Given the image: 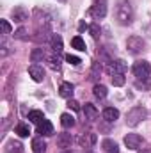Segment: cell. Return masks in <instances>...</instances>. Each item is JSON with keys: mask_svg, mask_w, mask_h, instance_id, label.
Wrapping results in <instances>:
<instances>
[{"mask_svg": "<svg viewBox=\"0 0 151 153\" xmlns=\"http://www.w3.org/2000/svg\"><path fill=\"white\" fill-rule=\"evenodd\" d=\"M115 20L119 25H130L133 22V7L130 0H119L115 7Z\"/></svg>", "mask_w": 151, "mask_h": 153, "instance_id": "cell-1", "label": "cell"}, {"mask_svg": "<svg viewBox=\"0 0 151 153\" xmlns=\"http://www.w3.org/2000/svg\"><path fill=\"white\" fill-rule=\"evenodd\" d=\"M146 116H148V112H146L144 107H133V109L126 114V125H128V126H137Z\"/></svg>", "mask_w": 151, "mask_h": 153, "instance_id": "cell-2", "label": "cell"}, {"mask_svg": "<svg viewBox=\"0 0 151 153\" xmlns=\"http://www.w3.org/2000/svg\"><path fill=\"white\" fill-rule=\"evenodd\" d=\"M150 73H151V66L148 61H137L133 64V75L137 76V80L150 78Z\"/></svg>", "mask_w": 151, "mask_h": 153, "instance_id": "cell-3", "label": "cell"}, {"mask_svg": "<svg viewBox=\"0 0 151 153\" xmlns=\"http://www.w3.org/2000/svg\"><path fill=\"white\" fill-rule=\"evenodd\" d=\"M126 50L132 53V55H139L142 50H144V41L137 36H132V38L126 39Z\"/></svg>", "mask_w": 151, "mask_h": 153, "instance_id": "cell-4", "label": "cell"}, {"mask_svg": "<svg viewBox=\"0 0 151 153\" xmlns=\"http://www.w3.org/2000/svg\"><path fill=\"white\" fill-rule=\"evenodd\" d=\"M105 14H107V0H96L91 7V16L96 20H101L105 18Z\"/></svg>", "mask_w": 151, "mask_h": 153, "instance_id": "cell-5", "label": "cell"}, {"mask_svg": "<svg viewBox=\"0 0 151 153\" xmlns=\"http://www.w3.org/2000/svg\"><path fill=\"white\" fill-rule=\"evenodd\" d=\"M142 137L139 135V134H128L126 137H124V144H126V148L128 150H139L141 146H142Z\"/></svg>", "mask_w": 151, "mask_h": 153, "instance_id": "cell-6", "label": "cell"}, {"mask_svg": "<svg viewBox=\"0 0 151 153\" xmlns=\"http://www.w3.org/2000/svg\"><path fill=\"white\" fill-rule=\"evenodd\" d=\"M78 143H80V146L84 148V150H91L93 146H94V143H96V134H93V132H87V134H82V137L78 139Z\"/></svg>", "mask_w": 151, "mask_h": 153, "instance_id": "cell-7", "label": "cell"}, {"mask_svg": "<svg viewBox=\"0 0 151 153\" xmlns=\"http://www.w3.org/2000/svg\"><path fill=\"white\" fill-rule=\"evenodd\" d=\"M73 135L71 134H68V132H62V134H59L57 135V146L59 148H62V150H68V148H71V144H73Z\"/></svg>", "mask_w": 151, "mask_h": 153, "instance_id": "cell-8", "label": "cell"}, {"mask_svg": "<svg viewBox=\"0 0 151 153\" xmlns=\"http://www.w3.org/2000/svg\"><path fill=\"white\" fill-rule=\"evenodd\" d=\"M126 71V62L123 59H117V61H112L109 64V73L110 75H117V73H124Z\"/></svg>", "mask_w": 151, "mask_h": 153, "instance_id": "cell-9", "label": "cell"}, {"mask_svg": "<svg viewBox=\"0 0 151 153\" xmlns=\"http://www.w3.org/2000/svg\"><path fill=\"white\" fill-rule=\"evenodd\" d=\"M29 75L32 76L34 82H43V78H44V70H43V66H39V64H30Z\"/></svg>", "mask_w": 151, "mask_h": 153, "instance_id": "cell-10", "label": "cell"}, {"mask_svg": "<svg viewBox=\"0 0 151 153\" xmlns=\"http://www.w3.org/2000/svg\"><path fill=\"white\" fill-rule=\"evenodd\" d=\"M11 16H13V20H14V22L21 23V22H25V20L29 18V13H27V9H25V7L18 5V7H14V9H13Z\"/></svg>", "mask_w": 151, "mask_h": 153, "instance_id": "cell-11", "label": "cell"}, {"mask_svg": "<svg viewBox=\"0 0 151 153\" xmlns=\"http://www.w3.org/2000/svg\"><path fill=\"white\" fill-rule=\"evenodd\" d=\"M38 134H41V135H53V125L48 119L41 121L38 125Z\"/></svg>", "mask_w": 151, "mask_h": 153, "instance_id": "cell-12", "label": "cell"}, {"mask_svg": "<svg viewBox=\"0 0 151 153\" xmlns=\"http://www.w3.org/2000/svg\"><path fill=\"white\" fill-rule=\"evenodd\" d=\"M59 94H61L62 98L71 100V96H73V84H70V82H62L61 87H59Z\"/></svg>", "mask_w": 151, "mask_h": 153, "instance_id": "cell-13", "label": "cell"}, {"mask_svg": "<svg viewBox=\"0 0 151 153\" xmlns=\"http://www.w3.org/2000/svg\"><path fill=\"white\" fill-rule=\"evenodd\" d=\"M84 114H85V119L94 121V119L98 117V109H96L93 103H85V105H84Z\"/></svg>", "mask_w": 151, "mask_h": 153, "instance_id": "cell-14", "label": "cell"}, {"mask_svg": "<svg viewBox=\"0 0 151 153\" xmlns=\"http://www.w3.org/2000/svg\"><path fill=\"white\" fill-rule=\"evenodd\" d=\"M32 150H34V153H44L46 152V143H44L43 135L32 139Z\"/></svg>", "mask_w": 151, "mask_h": 153, "instance_id": "cell-15", "label": "cell"}, {"mask_svg": "<svg viewBox=\"0 0 151 153\" xmlns=\"http://www.w3.org/2000/svg\"><path fill=\"white\" fill-rule=\"evenodd\" d=\"M117 117H119V111L114 109V107H107V109L103 111V119L109 121V123H114Z\"/></svg>", "mask_w": 151, "mask_h": 153, "instance_id": "cell-16", "label": "cell"}, {"mask_svg": "<svg viewBox=\"0 0 151 153\" xmlns=\"http://www.w3.org/2000/svg\"><path fill=\"white\" fill-rule=\"evenodd\" d=\"M46 62H48V66H50L53 71H59V70H61V59H59V53H52V55H48V57H46Z\"/></svg>", "mask_w": 151, "mask_h": 153, "instance_id": "cell-17", "label": "cell"}, {"mask_svg": "<svg viewBox=\"0 0 151 153\" xmlns=\"http://www.w3.org/2000/svg\"><path fill=\"white\" fill-rule=\"evenodd\" d=\"M50 45H52V50H53V53H62V38L61 36H52V39H50Z\"/></svg>", "mask_w": 151, "mask_h": 153, "instance_id": "cell-18", "label": "cell"}, {"mask_svg": "<svg viewBox=\"0 0 151 153\" xmlns=\"http://www.w3.org/2000/svg\"><path fill=\"white\" fill-rule=\"evenodd\" d=\"M101 148L107 153H119V146H117V143L112 141V139H105V141L101 143Z\"/></svg>", "mask_w": 151, "mask_h": 153, "instance_id": "cell-19", "label": "cell"}, {"mask_svg": "<svg viewBox=\"0 0 151 153\" xmlns=\"http://www.w3.org/2000/svg\"><path fill=\"white\" fill-rule=\"evenodd\" d=\"M93 94H94V98H98V100H103V98H107L109 91H107V87H105V85H101V84H96V85H94V89H93Z\"/></svg>", "mask_w": 151, "mask_h": 153, "instance_id": "cell-20", "label": "cell"}, {"mask_svg": "<svg viewBox=\"0 0 151 153\" xmlns=\"http://www.w3.org/2000/svg\"><path fill=\"white\" fill-rule=\"evenodd\" d=\"M5 153H23V146L18 141H9L5 146Z\"/></svg>", "mask_w": 151, "mask_h": 153, "instance_id": "cell-21", "label": "cell"}, {"mask_svg": "<svg viewBox=\"0 0 151 153\" xmlns=\"http://www.w3.org/2000/svg\"><path fill=\"white\" fill-rule=\"evenodd\" d=\"M44 57H46V55H44L43 48H34V50H32V53H30V61H32L34 64H36V62H41Z\"/></svg>", "mask_w": 151, "mask_h": 153, "instance_id": "cell-22", "label": "cell"}, {"mask_svg": "<svg viewBox=\"0 0 151 153\" xmlns=\"http://www.w3.org/2000/svg\"><path fill=\"white\" fill-rule=\"evenodd\" d=\"M29 119H30L32 123L39 125V123H41V121H44L46 117H44V114H43L41 111H30V112H29Z\"/></svg>", "mask_w": 151, "mask_h": 153, "instance_id": "cell-23", "label": "cell"}, {"mask_svg": "<svg viewBox=\"0 0 151 153\" xmlns=\"http://www.w3.org/2000/svg\"><path fill=\"white\" fill-rule=\"evenodd\" d=\"M71 46L78 50V52H85V41L80 38V36H75V38L71 39Z\"/></svg>", "mask_w": 151, "mask_h": 153, "instance_id": "cell-24", "label": "cell"}, {"mask_svg": "<svg viewBox=\"0 0 151 153\" xmlns=\"http://www.w3.org/2000/svg\"><path fill=\"white\" fill-rule=\"evenodd\" d=\"M101 75V62H93V68H91V80H98Z\"/></svg>", "mask_w": 151, "mask_h": 153, "instance_id": "cell-25", "label": "cell"}, {"mask_svg": "<svg viewBox=\"0 0 151 153\" xmlns=\"http://www.w3.org/2000/svg\"><path fill=\"white\" fill-rule=\"evenodd\" d=\"M61 125H62L64 128H71V126L75 125V117L71 114H62L61 116Z\"/></svg>", "mask_w": 151, "mask_h": 153, "instance_id": "cell-26", "label": "cell"}, {"mask_svg": "<svg viewBox=\"0 0 151 153\" xmlns=\"http://www.w3.org/2000/svg\"><path fill=\"white\" fill-rule=\"evenodd\" d=\"M20 137H29V134H30V130H29V126L25 125V123H20V125H16V130H14Z\"/></svg>", "mask_w": 151, "mask_h": 153, "instance_id": "cell-27", "label": "cell"}, {"mask_svg": "<svg viewBox=\"0 0 151 153\" xmlns=\"http://www.w3.org/2000/svg\"><path fill=\"white\" fill-rule=\"evenodd\" d=\"M14 38L20 39V41H27V39H29V34H27V30H25L23 27H20V29L14 32Z\"/></svg>", "mask_w": 151, "mask_h": 153, "instance_id": "cell-28", "label": "cell"}, {"mask_svg": "<svg viewBox=\"0 0 151 153\" xmlns=\"http://www.w3.org/2000/svg\"><path fill=\"white\" fill-rule=\"evenodd\" d=\"M112 84L115 87L123 85L124 84V73H117V75H112Z\"/></svg>", "mask_w": 151, "mask_h": 153, "instance_id": "cell-29", "label": "cell"}, {"mask_svg": "<svg viewBox=\"0 0 151 153\" xmlns=\"http://www.w3.org/2000/svg\"><path fill=\"white\" fill-rule=\"evenodd\" d=\"M0 25H2V34H4V36L11 34V25H9V22H7V20H2V22H0Z\"/></svg>", "mask_w": 151, "mask_h": 153, "instance_id": "cell-30", "label": "cell"}, {"mask_svg": "<svg viewBox=\"0 0 151 153\" xmlns=\"http://www.w3.org/2000/svg\"><path fill=\"white\" fill-rule=\"evenodd\" d=\"M89 30H91V36H93L94 39H98V38H100V32H101V30H100V27H98L96 23H93V25L89 27Z\"/></svg>", "mask_w": 151, "mask_h": 153, "instance_id": "cell-31", "label": "cell"}, {"mask_svg": "<svg viewBox=\"0 0 151 153\" xmlns=\"http://www.w3.org/2000/svg\"><path fill=\"white\" fill-rule=\"evenodd\" d=\"M66 61H68L70 64H73V66H78V64L82 62V61H80L76 55H71V53H70V55H66Z\"/></svg>", "mask_w": 151, "mask_h": 153, "instance_id": "cell-32", "label": "cell"}, {"mask_svg": "<svg viewBox=\"0 0 151 153\" xmlns=\"http://www.w3.org/2000/svg\"><path fill=\"white\" fill-rule=\"evenodd\" d=\"M68 107H70L71 111H80V107H78V103H76L75 100H70V102H68Z\"/></svg>", "mask_w": 151, "mask_h": 153, "instance_id": "cell-33", "label": "cell"}, {"mask_svg": "<svg viewBox=\"0 0 151 153\" xmlns=\"http://www.w3.org/2000/svg\"><path fill=\"white\" fill-rule=\"evenodd\" d=\"M78 29H80V30H84V29H85V23H84V22H80V25H78Z\"/></svg>", "mask_w": 151, "mask_h": 153, "instance_id": "cell-34", "label": "cell"}, {"mask_svg": "<svg viewBox=\"0 0 151 153\" xmlns=\"http://www.w3.org/2000/svg\"><path fill=\"white\" fill-rule=\"evenodd\" d=\"M139 153H151L148 148H142V150H139Z\"/></svg>", "mask_w": 151, "mask_h": 153, "instance_id": "cell-35", "label": "cell"}, {"mask_svg": "<svg viewBox=\"0 0 151 153\" xmlns=\"http://www.w3.org/2000/svg\"><path fill=\"white\" fill-rule=\"evenodd\" d=\"M62 153H73V152H68V150H66V152H62Z\"/></svg>", "mask_w": 151, "mask_h": 153, "instance_id": "cell-36", "label": "cell"}, {"mask_svg": "<svg viewBox=\"0 0 151 153\" xmlns=\"http://www.w3.org/2000/svg\"><path fill=\"white\" fill-rule=\"evenodd\" d=\"M59 2H66V0H59Z\"/></svg>", "mask_w": 151, "mask_h": 153, "instance_id": "cell-37", "label": "cell"}, {"mask_svg": "<svg viewBox=\"0 0 151 153\" xmlns=\"http://www.w3.org/2000/svg\"><path fill=\"white\" fill-rule=\"evenodd\" d=\"M87 153H91V150H89V152H87Z\"/></svg>", "mask_w": 151, "mask_h": 153, "instance_id": "cell-38", "label": "cell"}]
</instances>
